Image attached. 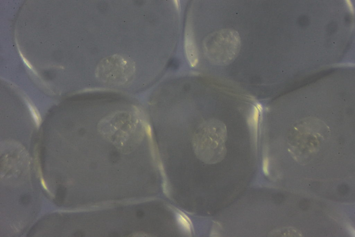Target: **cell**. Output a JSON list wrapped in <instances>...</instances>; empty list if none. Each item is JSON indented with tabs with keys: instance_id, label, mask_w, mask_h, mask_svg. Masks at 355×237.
Returning a JSON list of instances; mask_svg holds the SVG:
<instances>
[{
	"instance_id": "1",
	"label": "cell",
	"mask_w": 355,
	"mask_h": 237,
	"mask_svg": "<svg viewBox=\"0 0 355 237\" xmlns=\"http://www.w3.org/2000/svg\"><path fill=\"white\" fill-rule=\"evenodd\" d=\"M241 42L239 34L233 29H224L209 38L208 52L215 62L224 65L231 63L238 54Z\"/></svg>"
},
{
	"instance_id": "2",
	"label": "cell",
	"mask_w": 355,
	"mask_h": 237,
	"mask_svg": "<svg viewBox=\"0 0 355 237\" xmlns=\"http://www.w3.org/2000/svg\"><path fill=\"white\" fill-rule=\"evenodd\" d=\"M113 56L104 60L99 66V74L104 75L105 78H125L133 74V66L130 61L122 57Z\"/></svg>"
},
{
	"instance_id": "3",
	"label": "cell",
	"mask_w": 355,
	"mask_h": 237,
	"mask_svg": "<svg viewBox=\"0 0 355 237\" xmlns=\"http://www.w3.org/2000/svg\"><path fill=\"white\" fill-rule=\"evenodd\" d=\"M189 32L187 34L185 38V49L190 66L194 67L198 62V53L193 35Z\"/></svg>"
},
{
	"instance_id": "4",
	"label": "cell",
	"mask_w": 355,
	"mask_h": 237,
	"mask_svg": "<svg viewBox=\"0 0 355 237\" xmlns=\"http://www.w3.org/2000/svg\"><path fill=\"white\" fill-rule=\"evenodd\" d=\"M177 220L179 224L186 232L190 233L191 232L190 224H192L190 219L184 213L180 212L177 215Z\"/></svg>"
},
{
	"instance_id": "5",
	"label": "cell",
	"mask_w": 355,
	"mask_h": 237,
	"mask_svg": "<svg viewBox=\"0 0 355 237\" xmlns=\"http://www.w3.org/2000/svg\"><path fill=\"white\" fill-rule=\"evenodd\" d=\"M27 102L29 110H30L32 118L34 119L35 123H36L37 127H39L41 124V121H42L40 114L36 107L32 105L30 102L28 101Z\"/></svg>"
},
{
	"instance_id": "6",
	"label": "cell",
	"mask_w": 355,
	"mask_h": 237,
	"mask_svg": "<svg viewBox=\"0 0 355 237\" xmlns=\"http://www.w3.org/2000/svg\"><path fill=\"white\" fill-rule=\"evenodd\" d=\"M259 110L256 107H254L253 116L252 118V122L253 124L255 131H257L258 121H259Z\"/></svg>"
},
{
	"instance_id": "7",
	"label": "cell",
	"mask_w": 355,
	"mask_h": 237,
	"mask_svg": "<svg viewBox=\"0 0 355 237\" xmlns=\"http://www.w3.org/2000/svg\"><path fill=\"white\" fill-rule=\"evenodd\" d=\"M268 166V158L266 157L263 160V168L264 173L266 175H268L269 174Z\"/></svg>"
},
{
	"instance_id": "8",
	"label": "cell",
	"mask_w": 355,
	"mask_h": 237,
	"mask_svg": "<svg viewBox=\"0 0 355 237\" xmlns=\"http://www.w3.org/2000/svg\"><path fill=\"white\" fill-rule=\"evenodd\" d=\"M21 54V56L22 58H23V61H24V62L25 63L26 65L28 66L29 67V68H30V69H32V66L31 65V64H30V63H29V61L27 60H26V58H24V56H23L22 54Z\"/></svg>"
},
{
	"instance_id": "9",
	"label": "cell",
	"mask_w": 355,
	"mask_h": 237,
	"mask_svg": "<svg viewBox=\"0 0 355 237\" xmlns=\"http://www.w3.org/2000/svg\"><path fill=\"white\" fill-rule=\"evenodd\" d=\"M347 3L349 8H350V10L353 12L354 11L353 9V5L352 4V3L349 1H347Z\"/></svg>"
},
{
	"instance_id": "10",
	"label": "cell",
	"mask_w": 355,
	"mask_h": 237,
	"mask_svg": "<svg viewBox=\"0 0 355 237\" xmlns=\"http://www.w3.org/2000/svg\"><path fill=\"white\" fill-rule=\"evenodd\" d=\"M178 1H174V3L175 7L179 10L180 9V3L178 2Z\"/></svg>"
},
{
	"instance_id": "11",
	"label": "cell",
	"mask_w": 355,
	"mask_h": 237,
	"mask_svg": "<svg viewBox=\"0 0 355 237\" xmlns=\"http://www.w3.org/2000/svg\"><path fill=\"white\" fill-rule=\"evenodd\" d=\"M42 185L44 187V188L45 189H47V186H46L45 181L43 179H42Z\"/></svg>"
}]
</instances>
